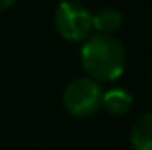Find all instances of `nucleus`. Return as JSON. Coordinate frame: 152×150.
Wrapping results in <instances>:
<instances>
[{
	"instance_id": "obj_1",
	"label": "nucleus",
	"mask_w": 152,
	"mask_h": 150,
	"mask_svg": "<svg viewBox=\"0 0 152 150\" xmlns=\"http://www.w3.org/2000/svg\"><path fill=\"white\" fill-rule=\"evenodd\" d=\"M81 64L94 81H113L126 69V50L113 36L96 34L81 46Z\"/></svg>"
},
{
	"instance_id": "obj_2",
	"label": "nucleus",
	"mask_w": 152,
	"mask_h": 150,
	"mask_svg": "<svg viewBox=\"0 0 152 150\" xmlns=\"http://www.w3.org/2000/svg\"><path fill=\"white\" fill-rule=\"evenodd\" d=\"M103 99V90L92 78L73 79L62 95L66 110L75 117H90L99 110Z\"/></svg>"
},
{
	"instance_id": "obj_3",
	"label": "nucleus",
	"mask_w": 152,
	"mask_h": 150,
	"mask_svg": "<svg viewBox=\"0 0 152 150\" xmlns=\"http://www.w3.org/2000/svg\"><path fill=\"white\" fill-rule=\"evenodd\" d=\"M55 28L67 41H85L92 30V12L78 2H64L55 11Z\"/></svg>"
},
{
	"instance_id": "obj_4",
	"label": "nucleus",
	"mask_w": 152,
	"mask_h": 150,
	"mask_svg": "<svg viewBox=\"0 0 152 150\" xmlns=\"http://www.w3.org/2000/svg\"><path fill=\"white\" fill-rule=\"evenodd\" d=\"M101 104L112 115H126L133 108V94L124 88H110L103 94Z\"/></svg>"
},
{
	"instance_id": "obj_5",
	"label": "nucleus",
	"mask_w": 152,
	"mask_h": 150,
	"mask_svg": "<svg viewBox=\"0 0 152 150\" xmlns=\"http://www.w3.org/2000/svg\"><path fill=\"white\" fill-rule=\"evenodd\" d=\"M122 27V12L113 7L99 9L96 14H92V28L99 30L103 36H112Z\"/></svg>"
},
{
	"instance_id": "obj_6",
	"label": "nucleus",
	"mask_w": 152,
	"mask_h": 150,
	"mask_svg": "<svg viewBox=\"0 0 152 150\" xmlns=\"http://www.w3.org/2000/svg\"><path fill=\"white\" fill-rule=\"evenodd\" d=\"M131 145L134 150H152V111L136 120L131 131Z\"/></svg>"
},
{
	"instance_id": "obj_7",
	"label": "nucleus",
	"mask_w": 152,
	"mask_h": 150,
	"mask_svg": "<svg viewBox=\"0 0 152 150\" xmlns=\"http://www.w3.org/2000/svg\"><path fill=\"white\" fill-rule=\"evenodd\" d=\"M11 5H12V2H11V0H9V2L2 0V2H0V11H5V9H7V7H11Z\"/></svg>"
}]
</instances>
